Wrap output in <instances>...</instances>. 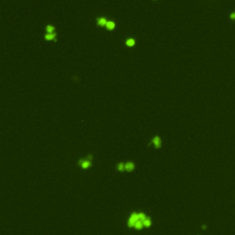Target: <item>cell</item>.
I'll return each instance as SVG.
<instances>
[{
	"label": "cell",
	"mask_w": 235,
	"mask_h": 235,
	"mask_svg": "<svg viewBox=\"0 0 235 235\" xmlns=\"http://www.w3.org/2000/svg\"><path fill=\"white\" fill-rule=\"evenodd\" d=\"M152 224V218L147 216V217L144 219L143 221V225H144V228H150Z\"/></svg>",
	"instance_id": "cell-5"
},
{
	"label": "cell",
	"mask_w": 235,
	"mask_h": 235,
	"mask_svg": "<svg viewBox=\"0 0 235 235\" xmlns=\"http://www.w3.org/2000/svg\"><path fill=\"white\" fill-rule=\"evenodd\" d=\"M55 37H56V34H55V33H48L47 35H45L44 38H45V40L50 41V40H54Z\"/></svg>",
	"instance_id": "cell-8"
},
{
	"label": "cell",
	"mask_w": 235,
	"mask_h": 235,
	"mask_svg": "<svg viewBox=\"0 0 235 235\" xmlns=\"http://www.w3.org/2000/svg\"><path fill=\"white\" fill-rule=\"evenodd\" d=\"M231 18H232V19H234V20H235V12H234V13H232V14H231Z\"/></svg>",
	"instance_id": "cell-12"
},
{
	"label": "cell",
	"mask_w": 235,
	"mask_h": 235,
	"mask_svg": "<svg viewBox=\"0 0 235 235\" xmlns=\"http://www.w3.org/2000/svg\"><path fill=\"white\" fill-rule=\"evenodd\" d=\"M107 23H108V21L106 20L105 18H100L97 21V24L99 26H105V25H107Z\"/></svg>",
	"instance_id": "cell-9"
},
{
	"label": "cell",
	"mask_w": 235,
	"mask_h": 235,
	"mask_svg": "<svg viewBox=\"0 0 235 235\" xmlns=\"http://www.w3.org/2000/svg\"><path fill=\"white\" fill-rule=\"evenodd\" d=\"M116 169L118 172H126L125 171V163H123V162H119V164L116 165Z\"/></svg>",
	"instance_id": "cell-6"
},
{
	"label": "cell",
	"mask_w": 235,
	"mask_h": 235,
	"mask_svg": "<svg viewBox=\"0 0 235 235\" xmlns=\"http://www.w3.org/2000/svg\"><path fill=\"white\" fill-rule=\"evenodd\" d=\"M135 167H136V165H135V164H134L133 162L131 161H128L125 163V171L126 172H133L134 170H135Z\"/></svg>",
	"instance_id": "cell-4"
},
{
	"label": "cell",
	"mask_w": 235,
	"mask_h": 235,
	"mask_svg": "<svg viewBox=\"0 0 235 235\" xmlns=\"http://www.w3.org/2000/svg\"><path fill=\"white\" fill-rule=\"evenodd\" d=\"M92 161H93V155L88 154L86 157L82 158L78 161V165L82 169L86 170V169H89L92 166Z\"/></svg>",
	"instance_id": "cell-1"
},
{
	"label": "cell",
	"mask_w": 235,
	"mask_h": 235,
	"mask_svg": "<svg viewBox=\"0 0 235 235\" xmlns=\"http://www.w3.org/2000/svg\"><path fill=\"white\" fill-rule=\"evenodd\" d=\"M140 219V216H139V211H133L131 212V214L130 215V217L128 219L127 221V225L129 228H133L135 223L137 222Z\"/></svg>",
	"instance_id": "cell-2"
},
{
	"label": "cell",
	"mask_w": 235,
	"mask_h": 235,
	"mask_svg": "<svg viewBox=\"0 0 235 235\" xmlns=\"http://www.w3.org/2000/svg\"><path fill=\"white\" fill-rule=\"evenodd\" d=\"M152 144L153 145V147L156 149H160L162 147V140L159 136H154L152 140Z\"/></svg>",
	"instance_id": "cell-3"
},
{
	"label": "cell",
	"mask_w": 235,
	"mask_h": 235,
	"mask_svg": "<svg viewBox=\"0 0 235 235\" xmlns=\"http://www.w3.org/2000/svg\"><path fill=\"white\" fill-rule=\"evenodd\" d=\"M46 30L48 31V33H53V31H54V27L51 26V25H49V26H47Z\"/></svg>",
	"instance_id": "cell-10"
},
{
	"label": "cell",
	"mask_w": 235,
	"mask_h": 235,
	"mask_svg": "<svg viewBox=\"0 0 235 235\" xmlns=\"http://www.w3.org/2000/svg\"><path fill=\"white\" fill-rule=\"evenodd\" d=\"M106 27H107V28L109 29V30H112L113 28H115V23L112 22V21H108V23H107V25H106Z\"/></svg>",
	"instance_id": "cell-7"
},
{
	"label": "cell",
	"mask_w": 235,
	"mask_h": 235,
	"mask_svg": "<svg viewBox=\"0 0 235 235\" xmlns=\"http://www.w3.org/2000/svg\"><path fill=\"white\" fill-rule=\"evenodd\" d=\"M134 43H135V41H134L133 39H129V40H127V41H126V44L128 46H133Z\"/></svg>",
	"instance_id": "cell-11"
}]
</instances>
